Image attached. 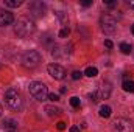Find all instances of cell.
I'll return each instance as SVG.
<instances>
[{"label": "cell", "instance_id": "1f68e13d", "mask_svg": "<svg viewBox=\"0 0 134 132\" xmlns=\"http://www.w3.org/2000/svg\"><path fill=\"white\" fill-rule=\"evenodd\" d=\"M0 67H2V65H0Z\"/></svg>", "mask_w": 134, "mask_h": 132}, {"label": "cell", "instance_id": "484cf974", "mask_svg": "<svg viewBox=\"0 0 134 132\" xmlns=\"http://www.w3.org/2000/svg\"><path fill=\"white\" fill-rule=\"evenodd\" d=\"M104 45H106L108 48H112V42H111L109 39H108V40H104Z\"/></svg>", "mask_w": 134, "mask_h": 132}, {"label": "cell", "instance_id": "4dcf8cb0", "mask_svg": "<svg viewBox=\"0 0 134 132\" xmlns=\"http://www.w3.org/2000/svg\"><path fill=\"white\" fill-rule=\"evenodd\" d=\"M131 31H133V34H134V25H133V27H131Z\"/></svg>", "mask_w": 134, "mask_h": 132}, {"label": "cell", "instance_id": "5b68a950", "mask_svg": "<svg viewBox=\"0 0 134 132\" xmlns=\"http://www.w3.org/2000/svg\"><path fill=\"white\" fill-rule=\"evenodd\" d=\"M100 25L101 30L106 34H114L117 30V20L111 16V14H103L100 17Z\"/></svg>", "mask_w": 134, "mask_h": 132}, {"label": "cell", "instance_id": "ba28073f", "mask_svg": "<svg viewBox=\"0 0 134 132\" xmlns=\"http://www.w3.org/2000/svg\"><path fill=\"white\" fill-rule=\"evenodd\" d=\"M30 11L33 13L36 17H44L45 11H47V6L42 2H31L30 3Z\"/></svg>", "mask_w": 134, "mask_h": 132}, {"label": "cell", "instance_id": "d4e9b609", "mask_svg": "<svg viewBox=\"0 0 134 132\" xmlns=\"http://www.w3.org/2000/svg\"><path fill=\"white\" fill-rule=\"evenodd\" d=\"M81 5H83V6H86V8H87V6H91V5H92V0H84V2H83V3H81Z\"/></svg>", "mask_w": 134, "mask_h": 132}, {"label": "cell", "instance_id": "f1b7e54d", "mask_svg": "<svg viewBox=\"0 0 134 132\" xmlns=\"http://www.w3.org/2000/svg\"><path fill=\"white\" fill-rule=\"evenodd\" d=\"M67 90H66V87H61V90H59V93H66Z\"/></svg>", "mask_w": 134, "mask_h": 132}, {"label": "cell", "instance_id": "3957f363", "mask_svg": "<svg viewBox=\"0 0 134 132\" xmlns=\"http://www.w3.org/2000/svg\"><path fill=\"white\" fill-rule=\"evenodd\" d=\"M28 92H30V95H31L34 99H37V101H44L45 98H48L47 86H45L44 82H41V81H33V82H30Z\"/></svg>", "mask_w": 134, "mask_h": 132}, {"label": "cell", "instance_id": "4316f807", "mask_svg": "<svg viewBox=\"0 0 134 132\" xmlns=\"http://www.w3.org/2000/svg\"><path fill=\"white\" fill-rule=\"evenodd\" d=\"M70 132H80V128L78 126H72L70 128Z\"/></svg>", "mask_w": 134, "mask_h": 132}, {"label": "cell", "instance_id": "ac0fdd59", "mask_svg": "<svg viewBox=\"0 0 134 132\" xmlns=\"http://www.w3.org/2000/svg\"><path fill=\"white\" fill-rule=\"evenodd\" d=\"M56 16L59 17V20H61L63 23H67V14L64 13V11H58V13H56Z\"/></svg>", "mask_w": 134, "mask_h": 132}, {"label": "cell", "instance_id": "8992f818", "mask_svg": "<svg viewBox=\"0 0 134 132\" xmlns=\"http://www.w3.org/2000/svg\"><path fill=\"white\" fill-rule=\"evenodd\" d=\"M114 131L115 132H133L134 124L128 118H117L114 121Z\"/></svg>", "mask_w": 134, "mask_h": 132}, {"label": "cell", "instance_id": "d6986e66", "mask_svg": "<svg viewBox=\"0 0 134 132\" xmlns=\"http://www.w3.org/2000/svg\"><path fill=\"white\" fill-rule=\"evenodd\" d=\"M70 104H72L73 107H80V106H81V101H80L78 97H72V98H70Z\"/></svg>", "mask_w": 134, "mask_h": 132}, {"label": "cell", "instance_id": "f546056e", "mask_svg": "<svg viewBox=\"0 0 134 132\" xmlns=\"http://www.w3.org/2000/svg\"><path fill=\"white\" fill-rule=\"evenodd\" d=\"M2 112H3V107H2V104H0V117H2Z\"/></svg>", "mask_w": 134, "mask_h": 132}, {"label": "cell", "instance_id": "8fae6325", "mask_svg": "<svg viewBox=\"0 0 134 132\" xmlns=\"http://www.w3.org/2000/svg\"><path fill=\"white\" fill-rule=\"evenodd\" d=\"M2 128H3L5 131L14 132L17 129V121H16V120H11V118H6V120L2 123Z\"/></svg>", "mask_w": 134, "mask_h": 132}, {"label": "cell", "instance_id": "7a4b0ae2", "mask_svg": "<svg viewBox=\"0 0 134 132\" xmlns=\"http://www.w3.org/2000/svg\"><path fill=\"white\" fill-rule=\"evenodd\" d=\"M5 103L9 109L13 110H19L22 109V104H24V99H22V95L17 89L14 87H9L6 92H5Z\"/></svg>", "mask_w": 134, "mask_h": 132}, {"label": "cell", "instance_id": "7c38bea8", "mask_svg": "<svg viewBox=\"0 0 134 132\" xmlns=\"http://www.w3.org/2000/svg\"><path fill=\"white\" fill-rule=\"evenodd\" d=\"M98 113H100L101 118H109V117H111V113H112V110H111V107H109L108 104H101Z\"/></svg>", "mask_w": 134, "mask_h": 132}, {"label": "cell", "instance_id": "277c9868", "mask_svg": "<svg viewBox=\"0 0 134 132\" xmlns=\"http://www.w3.org/2000/svg\"><path fill=\"white\" fill-rule=\"evenodd\" d=\"M41 61H42V56L36 50L27 51L24 55V58H22V64H24V67H27V68H36V67L41 64Z\"/></svg>", "mask_w": 134, "mask_h": 132}, {"label": "cell", "instance_id": "44dd1931", "mask_svg": "<svg viewBox=\"0 0 134 132\" xmlns=\"http://www.w3.org/2000/svg\"><path fill=\"white\" fill-rule=\"evenodd\" d=\"M48 99L53 101V103H56V101H59V95L58 93H48Z\"/></svg>", "mask_w": 134, "mask_h": 132}, {"label": "cell", "instance_id": "603a6c76", "mask_svg": "<svg viewBox=\"0 0 134 132\" xmlns=\"http://www.w3.org/2000/svg\"><path fill=\"white\" fill-rule=\"evenodd\" d=\"M56 128H58V131H64V129H66V123H64V121H58Z\"/></svg>", "mask_w": 134, "mask_h": 132}, {"label": "cell", "instance_id": "9a60e30c", "mask_svg": "<svg viewBox=\"0 0 134 132\" xmlns=\"http://www.w3.org/2000/svg\"><path fill=\"white\" fill-rule=\"evenodd\" d=\"M131 50H133L131 44H126V42H122V44H120V51H122L123 55H130Z\"/></svg>", "mask_w": 134, "mask_h": 132}, {"label": "cell", "instance_id": "e0dca14e", "mask_svg": "<svg viewBox=\"0 0 134 132\" xmlns=\"http://www.w3.org/2000/svg\"><path fill=\"white\" fill-rule=\"evenodd\" d=\"M22 3H24L22 0H5V5L9 6V8H17V6H20Z\"/></svg>", "mask_w": 134, "mask_h": 132}, {"label": "cell", "instance_id": "9c48e42d", "mask_svg": "<svg viewBox=\"0 0 134 132\" xmlns=\"http://www.w3.org/2000/svg\"><path fill=\"white\" fill-rule=\"evenodd\" d=\"M14 22V16L6 11V9H2L0 8V27H6V25H11Z\"/></svg>", "mask_w": 134, "mask_h": 132}, {"label": "cell", "instance_id": "4fadbf2b", "mask_svg": "<svg viewBox=\"0 0 134 132\" xmlns=\"http://www.w3.org/2000/svg\"><path fill=\"white\" fill-rule=\"evenodd\" d=\"M122 87H123V90H125V92L134 93V81H131V79H125V81H123V84H122Z\"/></svg>", "mask_w": 134, "mask_h": 132}, {"label": "cell", "instance_id": "ffe728a7", "mask_svg": "<svg viewBox=\"0 0 134 132\" xmlns=\"http://www.w3.org/2000/svg\"><path fill=\"white\" fill-rule=\"evenodd\" d=\"M69 33H70V30L66 27V28H63V30L59 31V37H63V39H64V37H67V36H69Z\"/></svg>", "mask_w": 134, "mask_h": 132}, {"label": "cell", "instance_id": "cb8c5ba5", "mask_svg": "<svg viewBox=\"0 0 134 132\" xmlns=\"http://www.w3.org/2000/svg\"><path fill=\"white\" fill-rule=\"evenodd\" d=\"M104 3H106L109 8H114V6L117 5V2H111V0H104Z\"/></svg>", "mask_w": 134, "mask_h": 132}, {"label": "cell", "instance_id": "5bb4252c", "mask_svg": "<svg viewBox=\"0 0 134 132\" xmlns=\"http://www.w3.org/2000/svg\"><path fill=\"white\" fill-rule=\"evenodd\" d=\"M45 112H47L50 117H53V115H59V113H61V109H59V107H55V106H47V107H45Z\"/></svg>", "mask_w": 134, "mask_h": 132}, {"label": "cell", "instance_id": "30bf717a", "mask_svg": "<svg viewBox=\"0 0 134 132\" xmlns=\"http://www.w3.org/2000/svg\"><path fill=\"white\" fill-rule=\"evenodd\" d=\"M111 92H112V87H111V82H103L101 84V87L98 89V97L100 99H108L111 97Z\"/></svg>", "mask_w": 134, "mask_h": 132}, {"label": "cell", "instance_id": "7402d4cb", "mask_svg": "<svg viewBox=\"0 0 134 132\" xmlns=\"http://www.w3.org/2000/svg\"><path fill=\"white\" fill-rule=\"evenodd\" d=\"M81 76H83V73H81V71H78V70H75V71L72 73V79H75V81H76V79H80Z\"/></svg>", "mask_w": 134, "mask_h": 132}, {"label": "cell", "instance_id": "2e32d148", "mask_svg": "<svg viewBox=\"0 0 134 132\" xmlns=\"http://www.w3.org/2000/svg\"><path fill=\"white\" fill-rule=\"evenodd\" d=\"M84 75H86V76H89V78H94V76H97V75H98V70H97L95 67H87V68L84 70Z\"/></svg>", "mask_w": 134, "mask_h": 132}, {"label": "cell", "instance_id": "83f0119b", "mask_svg": "<svg viewBox=\"0 0 134 132\" xmlns=\"http://www.w3.org/2000/svg\"><path fill=\"white\" fill-rule=\"evenodd\" d=\"M126 5H128L130 8H133V9H134V0H128V2H126Z\"/></svg>", "mask_w": 134, "mask_h": 132}, {"label": "cell", "instance_id": "52a82bcc", "mask_svg": "<svg viewBox=\"0 0 134 132\" xmlns=\"http://www.w3.org/2000/svg\"><path fill=\"white\" fill-rule=\"evenodd\" d=\"M47 71H48V75L53 78V79H64L66 78V68L61 65H58V64H50V65L47 67Z\"/></svg>", "mask_w": 134, "mask_h": 132}, {"label": "cell", "instance_id": "6da1fadb", "mask_svg": "<svg viewBox=\"0 0 134 132\" xmlns=\"http://www.w3.org/2000/svg\"><path fill=\"white\" fill-rule=\"evenodd\" d=\"M34 30H36V25L28 17H20L16 22V27H14V33L17 34V37H22V39L31 36L34 33Z\"/></svg>", "mask_w": 134, "mask_h": 132}]
</instances>
